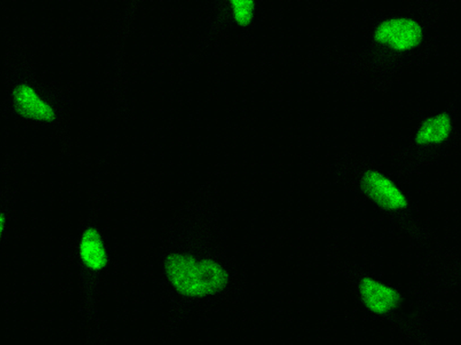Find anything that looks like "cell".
Masks as SVG:
<instances>
[{
    "label": "cell",
    "instance_id": "1",
    "mask_svg": "<svg viewBox=\"0 0 461 345\" xmlns=\"http://www.w3.org/2000/svg\"><path fill=\"white\" fill-rule=\"evenodd\" d=\"M166 280L186 299H204L227 288L230 275L220 261L185 252L167 253L162 262Z\"/></svg>",
    "mask_w": 461,
    "mask_h": 345
},
{
    "label": "cell",
    "instance_id": "2",
    "mask_svg": "<svg viewBox=\"0 0 461 345\" xmlns=\"http://www.w3.org/2000/svg\"><path fill=\"white\" fill-rule=\"evenodd\" d=\"M373 40L381 48L404 54L420 48L424 40L423 26L414 18L393 16L381 21L374 29Z\"/></svg>",
    "mask_w": 461,
    "mask_h": 345
},
{
    "label": "cell",
    "instance_id": "3",
    "mask_svg": "<svg viewBox=\"0 0 461 345\" xmlns=\"http://www.w3.org/2000/svg\"><path fill=\"white\" fill-rule=\"evenodd\" d=\"M359 184L366 197L383 210L401 212L409 206V199L403 190L379 170L364 171L360 175Z\"/></svg>",
    "mask_w": 461,
    "mask_h": 345
},
{
    "label": "cell",
    "instance_id": "4",
    "mask_svg": "<svg viewBox=\"0 0 461 345\" xmlns=\"http://www.w3.org/2000/svg\"><path fill=\"white\" fill-rule=\"evenodd\" d=\"M357 293L364 308L379 317L393 314L402 303L398 289L372 276H364L358 280Z\"/></svg>",
    "mask_w": 461,
    "mask_h": 345
},
{
    "label": "cell",
    "instance_id": "5",
    "mask_svg": "<svg viewBox=\"0 0 461 345\" xmlns=\"http://www.w3.org/2000/svg\"><path fill=\"white\" fill-rule=\"evenodd\" d=\"M11 97L16 113L27 120L50 123L57 118L54 106L27 83L16 84Z\"/></svg>",
    "mask_w": 461,
    "mask_h": 345
},
{
    "label": "cell",
    "instance_id": "6",
    "mask_svg": "<svg viewBox=\"0 0 461 345\" xmlns=\"http://www.w3.org/2000/svg\"><path fill=\"white\" fill-rule=\"evenodd\" d=\"M77 254L82 266L92 273H100L107 269L110 256L104 238L95 226L83 229L77 243Z\"/></svg>",
    "mask_w": 461,
    "mask_h": 345
},
{
    "label": "cell",
    "instance_id": "7",
    "mask_svg": "<svg viewBox=\"0 0 461 345\" xmlns=\"http://www.w3.org/2000/svg\"><path fill=\"white\" fill-rule=\"evenodd\" d=\"M453 131L452 117L446 111L436 112L421 120L415 129L413 140L419 147H435L446 143Z\"/></svg>",
    "mask_w": 461,
    "mask_h": 345
},
{
    "label": "cell",
    "instance_id": "8",
    "mask_svg": "<svg viewBox=\"0 0 461 345\" xmlns=\"http://www.w3.org/2000/svg\"><path fill=\"white\" fill-rule=\"evenodd\" d=\"M234 23L242 29L249 27L256 16V0H227Z\"/></svg>",
    "mask_w": 461,
    "mask_h": 345
},
{
    "label": "cell",
    "instance_id": "9",
    "mask_svg": "<svg viewBox=\"0 0 461 345\" xmlns=\"http://www.w3.org/2000/svg\"><path fill=\"white\" fill-rule=\"evenodd\" d=\"M5 224H6V217L5 215L0 211V242L2 240L5 229Z\"/></svg>",
    "mask_w": 461,
    "mask_h": 345
}]
</instances>
